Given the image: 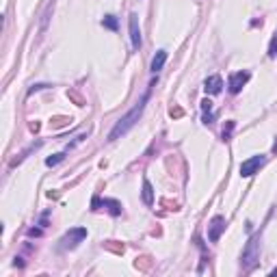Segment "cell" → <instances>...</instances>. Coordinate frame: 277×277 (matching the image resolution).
<instances>
[{"label": "cell", "instance_id": "cell-1", "mask_svg": "<svg viewBox=\"0 0 277 277\" xmlns=\"http://www.w3.org/2000/svg\"><path fill=\"white\" fill-rule=\"evenodd\" d=\"M148 100H149V89L145 91L143 95H141V100L137 104H134V108H130L128 113L124 115L122 119H119L117 124L113 126V130L108 132V141H115V139H119V137H124L126 132H128L130 128H132L134 124L141 119V115H143V110H145V104H148Z\"/></svg>", "mask_w": 277, "mask_h": 277}, {"label": "cell", "instance_id": "cell-2", "mask_svg": "<svg viewBox=\"0 0 277 277\" xmlns=\"http://www.w3.org/2000/svg\"><path fill=\"white\" fill-rule=\"evenodd\" d=\"M260 245H262V232H256L249 240H247L243 256H240V266L245 271H251L260 260Z\"/></svg>", "mask_w": 277, "mask_h": 277}, {"label": "cell", "instance_id": "cell-3", "mask_svg": "<svg viewBox=\"0 0 277 277\" xmlns=\"http://www.w3.org/2000/svg\"><path fill=\"white\" fill-rule=\"evenodd\" d=\"M85 238H87V230L85 228H72L69 232H65V234L61 236V240H59V249L61 251H72V249H76Z\"/></svg>", "mask_w": 277, "mask_h": 277}, {"label": "cell", "instance_id": "cell-4", "mask_svg": "<svg viewBox=\"0 0 277 277\" xmlns=\"http://www.w3.org/2000/svg\"><path fill=\"white\" fill-rule=\"evenodd\" d=\"M264 165H266V156H262V154L251 156V158L243 160V165H240V175H243V178H251V175L258 173Z\"/></svg>", "mask_w": 277, "mask_h": 277}, {"label": "cell", "instance_id": "cell-5", "mask_svg": "<svg viewBox=\"0 0 277 277\" xmlns=\"http://www.w3.org/2000/svg\"><path fill=\"white\" fill-rule=\"evenodd\" d=\"M225 228H228V221H225V216L216 214L210 219V225H208V240L210 243H219L221 234L225 232Z\"/></svg>", "mask_w": 277, "mask_h": 277}, {"label": "cell", "instance_id": "cell-6", "mask_svg": "<svg viewBox=\"0 0 277 277\" xmlns=\"http://www.w3.org/2000/svg\"><path fill=\"white\" fill-rule=\"evenodd\" d=\"M100 206H104V208H107L113 216L122 214V201H117V199H100V197H93L91 210H100Z\"/></svg>", "mask_w": 277, "mask_h": 277}, {"label": "cell", "instance_id": "cell-7", "mask_svg": "<svg viewBox=\"0 0 277 277\" xmlns=\"http://www.w3.org/2000/svg\"><path fill=\"white\" fill-rule=\"evenodd\" d=\"M247 80H249V72H234L230 76V85H228L230 93H234V95L240 93V89L247 85Z\"/></svg>", "mask_w": 277, "mask_h": 277}, {"label": "cell", "instance_id": "cell-8", "mask_svg": "<svg viewBox=\"0 0 277 277\" xmlns=\"http://www.w3.org/2000/svg\"><path fill=\"white\" fill-rule=\"evenodd\" d=\"M130 42H132V48H141V28H139V16L137 13H130Z\"/></svg>", "mask_w": 277, "mask_h": 277}, {"label": "cell", "instance_id": "cell-9", "mask_svg": "<svg viewBox=\"0 0 277 277\" xmlns=\"http://www.w3.org/2000/svg\"><path fill=\"white\" fill-rule=\"evenodd\" d=\"M221 89H223V78L219 76V74H214V76H208L204 83V91L210 93V95H219Z\"/></svg>", "mask_w": 277, "mask_h": 277}, {"label": "cell", "instance_id": "cell-10", "mask_svg": "<svg viewBox=\"0 0 277 277\" xmlns=\"http://www.w3.org/2000/svg\"><path fill=\"white\" fill-rule=\"evenodd\" d=\"M165 61H167V50H158V52L154 54L152 63H149V69H152V74H158L160 69L165 67Z\"/></svg>", "mask_w": 277, "mask_h": 277}, {"label": "cell", "instance_id": "cell-11", "mask_svg": "<svg viewBox=\"0 0 277 277\" xmlns=\"http://www.w3.org/2000/svg\"><path fill=\"white\" fill-rule=\"evenodd\" d=\"M143 201H145V206L154 204V189H152V184H149L148 178L143 180Z\"/></svg>", "mask_w": 277, "mask_h": 277}, {"label": "cell", "instance_id": "cell-12", "mask_svg": "<svg viewBox=\"0 0 277 277\" xmlns=\"http://www.w3.org/2000/svg\"><path fill=\"white\" fill-rule=\"evenodd\" d=\"M102 26L108 28V31H117V28H119V22H117V18H115V16H104Z\"/></svg>", "mask_w": 277, "mask_h": 277}, {"label": "cell", "instance_id": "cell-13", "mask_svg": "<svg viewBox=\"0 0 277 277\" xmlns=\"http://www.w3.org/2000/svg\"><path fill=\"white\" fill-rule=\"evenodd\" d=\"M269 57L271 59L277 57V31L273 33V39H271V43H269Z\"/></svg>", "mask_w": 277, "mask_h": 277}, {"label": "cell", "instance_id": "cell-14", "mask_svg": "<svg viewBox=\"0 0 277 277\" xmlns=\"http://www.w3.org/2000/svg\"><path fill=\"white\" fill-rule=\"evenodd\" d=\"M63 158H65L63 152L61 154H54V156H50V158H46V165H48V167H54V165H59Z\"/></svg>", "mask_w": 277, "mask_h": 277}, {"label": "cell", "instance_id": "cell-15", "mask_svg": "<svg viewBox=\"0 0 277 277\" xmlns=\"http://www.w3.org/2000/svg\"><path fill=\"white\" fill-rule=\"evenodd\" d=\"M232 130H234V122H228V126L223 128V141H230V137H232Z\"/></svg>", "mask_w": 277, "mask_h": 277}, {"label": "cell", "instance_id": "cell-16", "mask_svg": "<svg viewBox=\"0 0 277 277\" xmlns=\"http://www.w3.org/2000/svg\"><path fill=\"white\" fill-rule=\"evenodd\" d=\"M201 110H204V113H213V102H210L208 98L201 102Z\"/></svg>", "mask_w": 277, "mask_h": 277}, {"label": "cell", "instance_id": "cell-17", "mask_svg": "<svg viewBox=\"0 0 277 277\" xmlns=\"http://www.w3.org/2000/svg\"><path fill=\"white\" fill-rule=\"evenodd\" d=\"M204 124H213V113H204Z\"/></svg>", "mask_w": 277, "mask_h": 277}]
</instances>
